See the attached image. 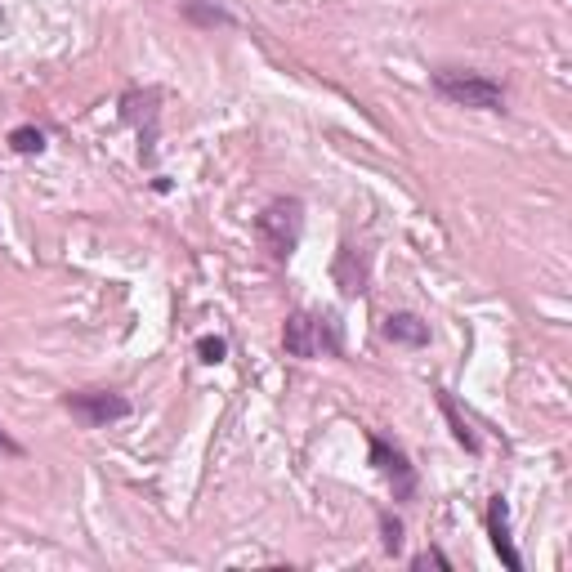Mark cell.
I'll return each instance as SVG.
<instances>
[{
    "mask_svg": "<svg viewBox=\"0 0 572 572\" xmlns=\"http://www.w3.org/2000/svg\"><path fill=\"white\" fill-rule=\"evenodd\" d=\"M255 237H260V251L269 255L273 264H286L304 237V202L300 197H273V202L255 215Z\"/></svg>",
    "mask_w": 572,
    "mask_h": 572,
    "instance_id": "6da1fadb",
    "label": "cell"
},
{
    "mask_svg": "<svg viewBox=\"0 0 572 572\" xmlns=\"http://www.w3.org/2000/svg\"><path fill=\"white\" fill-rule=\"evenodd\" d=\"M282 349L291 358H322V354H340V327L331 313H313V309H295L282 327Z\"/></svg>",
    "mask_w": 572,
    "mask_h": 572,
    "instance_id": "7a4b0ae2",
    "label": "cell"
},
{
    "mask_svg": "<svg viewBox=\"0 0 572 572\" xmlns=\"http://www.w3.org/2000/svg\"><path fill=\"white\" fill-rule=\"evenodd\" d=\"M434 90L443 94L447 103H456V108H474V112H501L505 108V85L492 81V76H483V72L438 68Z\"/></svg>",
    "mask_w": 572,
    "mask_h": 572,
    "instance_id": "3957f363",
    "label": "cell"
},
{
    "mask_svg": "<svg viewBox=\"0 0 572 572\" xmlns=\"http://www.w3.org/2000/svg\"><path fill=\"white\" fill-rule=\"evenodd\" d=\"M63 407H68L85 429H103V425L130 416V403L121 394H112V389H76V394L63 398Z\"/></svg>",
    "mask_w": 572,
    "mask_h": 572,
    "instance_id": "277c9868",
    "label": "cell"
},
{
    "mask_svg": "<svg viewBox=\"0 0 572 572\" xmlns=\"http://www.w3.org/2000/svg\"><path fill=\"white\" fill-rule=\"evenodd\" d=\"M371 465L389 479L394 501H412L416 497V470H412V461H407L403 447H394V443H385L380 434H371Z\"/></svg>",
    "mask_w": 572,
    "mask_h": 572,
    "instance_id": "5b68a950",
    "label": "cell"
},
{
    "mask_svg": "<svg viewBox=\"0 0 572 572\" xmlns=\"http://www.w3.org/2000/svg\"><path fill=\"white\" fill-rule=\"evenodd\" d=\"M157 103H161L157 90H130L126 99H121V117H126L143 139V161L157 157V148H152V143H157V117H161Z\"/></svg>",
    "mask_w": 572,
    "mask_h": 572,
    "instance_id": "8992f818",
    "label": "cell"
},
{
    "mask_svg": "<svg viewBox=\"0 0 572 572\" xmlns=\"http://www.w3.org/2000/svg\"><path fill=\"white\" fill-rule=\"evenodd\" d=\"M331 278H336L340 291L354 300V295L367 291V282H371V260H367V251L354 242H340V251H336V264H331Z\"/></svg>",
    "mask_w": 572,
    "mask_h": 572,
    "instance_id": "52a82bcc",
    "label": "cell"
},
{
    "mask_svg": "<svg viewBox=\"0 0 572 572\" xmlns=\"http://www.w3.org/2000/svg\"><path fill=\"white\" fill-rule=\"evenodd\" d=\"M488 537H492V546H497L501 564L510 572H519L523 559H519V550H514V541H510V510H505V497L488 501Z\"/></svg>",
    "mask_w": 572,
    "mask_h": 572,
    "instance_id": "ba28073f",
    "label": "cell"
},
{
    "mask_svg": "<svg viewBox=\"0 0 572 572\" xmlns=\"http://www.w3.org/2000/svg\"><path fill=\"white\" fill-rule=\"evenodd\" d=\"M385 336L394 340V345L425 349L429 345V322L416 318V313H389V318H385Z\"/></svg>",
    "mask_w": 572,
    "mask_h": 572,
    "instance_id": "9c48e42d",
    "label": "cell"
},
{
    "mask_svg": "<svg viewBox=\"0 0 572 572\" xmlns=\"http://www.w3.org/2000/svg\"><path fill=\"white\" fill-rule=\"evenodd\" d=\"M438 407H443V416H447V425H452V438H456V443H461L470 456H479V447H483L479 434L470 429V421L461 416V407L452 403V394H447V389H438Z\"/></svg>",
    "mask_w": 572,
    "mask_h": 572,
    "instance_id": "30bf717a",
    "label": "cell"
},
{
    "mask_svg": "<svg viewBox=\"0 0 572 572\" xmlns=\"http://www.w3.org/2000/svg\"><path fill=\"white\" fill-rule=\"evenodd\" d=\"M184 18L188 23H197V27H233V14L228 9H219L215 0H184Z\"/></svg>",
    "mask_w": 572,
    "mask_h": 572,
    "instance_id": "8fae6325",
    "label": "cell"
},
{
    "mask_svg": "<svg viewBox=\"0 0 572 572\" xmlns=\"http://www.w3.org/2000/svg\"><path fill=\"white\" fill-rule=\"evenodd\" d=\"M9 148L23 152V157H36L45 148V135L36 126H18V130H9Z\"/></svg>",
    "mask_w": 572,
    "mask_h": 572,
    "instance_id": "7c38bea8",
    "label": "cell"
},
{
    "mask_svg": "<svg viewBox=\"0 0 572 572\" xmlns=\"http://www.w3.org/2000/svg\"><path fill=\"white\" fill-rule=\"evenodd\" d=\"M380 532H385V537H380V541H385V550H389V555H398V550H403V523H398L389 510L380 514Z\"/></svg>",
    "mask_w": 572,
    "mask_h": 572,
    "instance_id": "4fadbf2b",
    "label": "cell"
},
{
    "mask_svg": "<svg viewBox=\"0 0 572 572\" xmlns=\"http://www.w3.org/2000/svg\"><path fill=\"white\" fill-rule=\"evenodd\" d=\"M224 354H228L224 336H202V340H197V358H202L206 367H215V362H224Z\"/></svg>",
    "mask_w": 572,
    "mask_h": 572,
    "instance_id": "5bb4252c",
    "label": "cell"
},
{
    "mask_svg": "<svg viewBox=\"0 0 572 572\" xmlns=\"http://www.w3.org/2000/svg\"><path fill=\"white\" fill-rule=\"evenodd\" d=\"M429 564H434V568H452V559H447L443 550H425V555L412 559V568H429Z\"/></svg>",
    "mask_w": 572,
    "mask_h": 572,
    "instance_id": "9a60e30c",
    "label": "cell"
},
{
    "mask_svg": "<svg viewBox=\"0 0 572 572\" xmlns=\"http://www.w3.org/2000/svg\"><path fill=\"white\" fill-rule=\"evenodd\" d=\"M0 456H14L18 461V456H27V447L18 438H9V429H0Z\"/></svg>",
    "mask_w": 572,
    "mask_h": 572,
    "instance_id": "2e32d148",
    "label": "cell"
}]
</instances>
